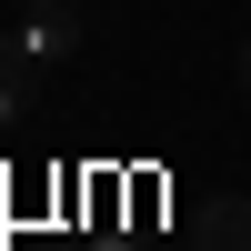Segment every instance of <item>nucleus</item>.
Here are the masks:
<instances>
[{
    "instance_id": "1",
    "label": "nucleus",
    "mask_w": 251,
    "mask_h": 251,
    "mask_svg": "<svg viewBox=\"0 0 251 251\" xmlns=\"http://www.w3.org/2000/svg\"><path fill=\"white\" fill-rule=\"evenodd\" d=\"M20 40H30L40 60H71L80 40H91V0H30V10H20Z\"/></svg>"
},
{
    "instance_id": "2",
    "label": "nucleus",
    "mask_w": 251,
    "mask_h": 251,
    "mask_svg": "<svg viewBox=\"0 0 251 251\" xmlns=\"http://www.w3.org/2000/svg\"><path fill=\"white\" fill-rule=\"evenodd\" d=\"M40 71H50V60H40V50H30L20 30H0V131L40 111Z\"/></svg>"
},
{
    "instance_id": "3",
    "label": "nucleus",
    "mask_w": 251,
    "mask_h": 251,
    "mask_svg": "<svg viewBox=\"0 0 251 251\" xmlns=\"http://www.w3.org/2000/svg\"><path fill=\"white\" fill-rule=\"evenodd\" d=\"M201 251H251V201L221 191L211 211H201Z\"/></svg>"
},
{
    "instance_id": "4",
    "label": "nucleus",
    "mask_w": 251,
    "mask_h": 251,
    "mask_svg": "<svg viewBox=\"0 0 251 251\" xmlns=\"http://www.w3.org/2000/svg\"><path fill=\"white\" fill-rule=\"evenodd\" d=\"M241 91H251V40H241Z\"/></svg>"
},
{
    "instance_id": "5",
    "label": "nucleus",
    "mask_w": 251,
    "mask_h": 251,
    "mask_svg": "<svg viewBox=\"0 0 251 251\" xmlns=\"http://www.w3.org/2000/svg\"><path fill=\"white\" fill-rule=\"evenodd\" d=\"M111 251H161V241H111Z\"/></svg>"
}]
</instances>
